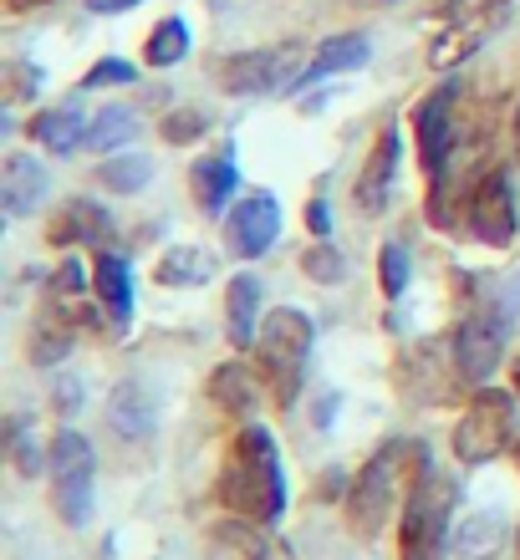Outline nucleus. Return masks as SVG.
Wrapping results in <instances>:
<instances>
[{
	"label": "nucleus",
	"instance_id": "obj_1",
	"mask_svg": "<svg viewBox=\"0 0 520 560\" xmlns=\"http://www.w3.org/2000/svg\"><path fill=\"white\" fill-rule=\"evenodd\" d=\"M220 504L255 525H276L286 515V469L281 448L261 423H245L235 433L230 464L220 474Z\"/></svg>",
	"mask_w": 520,
	"mask_h": 560
},
{
	"label": "nucleus",
	"instance_id": "obj_2",
	"mask_svg": "<svg viewBox=\"0 0 520 560\" xmlns=\"http://www.w3.org/2000/svg\"><path fill=\"white\" fill-rule=\"evenodd\" d=\"M316 326L307 311L297 306H276L261 322V341H255V357H261V377L270 383L276 402L291 408L301 398V377H307V357H312Z\"/></svg>",
	"mask_w": 520,
	"mask_h": 560
},
{
	"label": "nucleus",
	"instance_id": "obj_3",
	"mask_svg": "<svg viewBox=\"0 0 520 560\" xmlns=\"http://www.w3.org/2000/svg\"><path fill=\"white\" fill-rule=\"evenodd\" d=\"M460 500V485L439 474L434 464H418L408 504H403V530H398V560H439L449 546V510Z\"/></svg>",
	"mask_w": 520,
	"mask_h": 560
},
{
	"label": "nucleus",
	"instance_id": "obj_4",
	"mask_svg": "<svg viewBox=\"0 0 520 560\" xmlns=\"http://www.w3.org/2000/svg\"><path fill=\"white\" fill-rule=\"evenodd\" d=\"M46 474H51V510L61 525L82 530L92 520V479H97V454L77 428H61L46 454Z\"/></svg>",
	"mask_w": 520,
	"mask_h": 560
},
{
	"label": "nucleus",
	"instance_id": "obj_5",
	"mask_svg": "<svg viewBox=\"0 0 520 560\" xmlns=\"http://www.w3.org/2000/svg\"><path fill=\"white\" fill-rule=\"evenodd\" d=\"M398 458H403V443L393 439L353 474V485L343 494V510H347V530L357 540H372L388 525V515H393V504H398Z\"/></svg>",
	"mask_w": 520,
	"mask_h": 560
},
{
	"label": "nucleus",
	"instance_id": "obj_6",
	"mask_svg": "<svg viewBox=\"0 0 520 560\" xmlns=\"http://www.w3.org/2000/svg\"><path fill=\"white\" fill-rule=\"evenodd\" d=\"M506 347H510V311L495 306V301L475 306L460 326H454V341H449L460 383L485 387L495 377V368L506 362Z\"/></svg>",
	"mask_w": 520,
	"mask_h": 560
},
{
	"label": "nucleus",
	"instance_id": "obj_7",
	"mask_svg": "<svg viewBox=\"0 0 520 560\" xmlns=\"http://www.w3.org/2000/svg\"><path fill=\"white\" fill-rule=\"evenodd\" d=\"M510 433H516V398L500 387H475V402L464 408L460 428H454V458L464 469H479L506 454Z\"/></svg>",
	"mask_w": 520,
	"mask_h": 560
},
{
	"label": "nucleus",
	"instance_id": "obj_8",
	"mask_svg": "<svg viewBox=\"0 0 520 560\" xmlns=\"http://www.w3.org/2000/svg\"><path fill=\"white\" fill-rule=\"evenodd\" d=\"M301 42L281 46H255V51H235L220 61V88L230 97H266V92H286L301 82Z\"/></svg>",
	"mask_w": 520,
	"mask_h": 560
},
{
	"label": "nucleus",
	"instance_id": "obj_9",
	"mask_svg": "<svg viewBox=\"0 0 520 560\" xmlns=\"http://www.w3.org/2000/svg\"><path fill=\"white\" fill-rule=\"evenodd\" d=\"M464 224L490 250H510L516 245L520 220H516V189H510L506 168H490V174L475 178V189L464 199Z\"/></svg>",
	"mask_w": 520,
	"mask_h": 560
},
{
	"label": "nucleus",
	"instance_id": "obj_10",
	"mask_svg": "<svg viewBox=\"0 0 520 560\" xmlns=\"http://www.w3.org/2000/svg\"><path fill=\"white\" fill-rule=\"evenodd\" d=\"M454 113H460V82L449 77L418 103L414 113V133H418V163L429 178H444L454 148H460V128H454Z\"/></svg>",
	"mask_w": 520,
	"mask_h": 560
},
{
	"label": "nucleus",
	"instance_id": "obj_11",
	"mask_svg": "<svg viewBox=\"0 0 520 560\" xmlns=\"http://www.w3.org/2000/svg\"><path fill=\"white\" fill-rule=\"evenodd\" d=\"M276 230H281V205H276L266 189H251L224 214V245H230L240 260H261V255L276 245Z\"/></svg>",
	"mask_w": 520,
	"mask_h": 560
},
{
	"label": "nucleus",
	"instance_id": "obj_12",
	"mask_svg": "<svg viewBox=\"0 0 520 560\" xmlns=\"http://www.w3.org/2000/svg\"><path fill=\"white\" fill-rule=\"evenodd\" d=\"M398 153H403V138H398V122H388L378 143H372L368 163H362V174H357V209L362 214H383L388 209V194H393V174H398Z\"/></svg>",
	"mask_w": 520,
	"mask_h": 560
},
{
	"label": "nucleus",
	"instance_id": "obj_13",
	"mask_svg": "<svg viewBox=\"0 0 520 560\" xmlns=\"http://www.w3.org/2000/svg\"><path fill=\"white\" fill-rule=\"evenodd\" d=\"M46 189H51V178H46L42 159H31V153H5V163H0V209H5V220L36 214Z\"/></svg>",
	"mask_w": 520,
	"mask_h": 560
},
{
	"label": "nucleus",
	"instance_id": "obj_14",
	"mask_svg": "<svg viewBox=\"0 0 520 560\" xmlns=\"http://www.w3.org/2000/svg\"><path fill=\"white\" fill-rule=\"evenodd\" d=\"M107 428L118 433L123 443H149L153 428H159V398L138 377H123L107 398Z\"/></svg>",
	"mask_w": 520,
	"mask_h": 560
},
{
	"label": "nucleus",
	"instance_id": "obj_15",
	"mask_svg": "<svg viewBox=\"0 0 520 560\" xmlns=\"http://www.w3.org/2000/svg\"><path fill=\"white\" fill-rule=\"evenodd\" d=\"M209 402L224 418H255V408H261V372L245 368V362H220L209 372Z\"/></svg>",
	"mask_w": 520,
	"mask_h": 560
},
{
	"label": "nucleus",
	"instance_id": "obj_16",
	"mask_svg": "<svg viewBox=\"0 0 520 560\" xmlns=\"http://www.w3.org/2000/svg\"><path fill=\"white\" fill-rule=\"evenodd\" d=\"M205 550H209V560H270L276 556L270 535L245 515H230V520H220V525H209Z\"/></svg>",
	"mask_w": 520,
	"mask_h": 560
},
{
	"label": "nucleus",
	"instance_id": "obj_17",
	"mask_svg": "<svg viewBox=\"0 0 520 560\" xmlns=\"http://www.w3.org/2000/svg\"><path fill=\"white\" fill-rule=\"evenodd\" d=\"M113 235V220H107V209L97 205V199H67V205L57 209V220H51V230H46V240L51 245H103V240Z\"/></svg>",
	"mask_w": 520,
	"mask_h": 560
},
{
	"label": "nucleus",
	"instance_id": "obj_18",
	"mask_svg": "<svg viewBox=\"0 0 520 560\" xmlns=\"http://www.w3.org/2000/svg\"><path fill=\"white\" fill-rule=\"evenodd\" d=\"M92 295L103 301V311L118 326L134 322V266L123 255H97L92 260Z\"/></svg>",
	"mask_w": 520,
	"mask_h": 560
},
{
	"label": "nucleus",
	"instance_id": "obj_19",
	"mask_svg": "<svg viewBox=\"0 0 520 560\" xmlns=\"http://www.w3.org/2000/svg\"><path fill=\"white\" fill-rule=\"evenodd\" d=\"M235 159H230V148L224 153H209V159H199L189 168V194L194 205L205 209V214H224V205L235 199Z\"/></svg>",
	"mask_w": 520,
	"mask_h": 560
},
{
	"label": "nucleus",
	"instance_id": "obj_20",
	"mask_svg": "<svg viewBox=\"0 0 520 560\" xmlns=\"http://www.w3.org/2000/svg\"><path fill=\"white\" fill-rule=\"evenodd\" d=\"M372 46L362 31H343V36H327V42L312 51V61H307V72H301V82H322V77H343V72H357V67H368ZM297 82V88H301Z\"/></svg>",
	"mask_w": 520,
	"mask_h": 560
},
{
	"label": "nucleus",
	"instance_id": "obj_21",
	"mask_svg": "<svg viewBox=\"0 0 520 560\" xmlns=\"http://www.w3.org/2000/svg\"><path fill=\"white\" fill-rule=\"evenodd\" d=\"M215 276V255L199 250V245H174V250L159 255L153 266V280L169 285V291H194V285H209Z\"/></svg>",
	"mask_w": 520,
	"mask_h": 560
},
{
	"label": "nucleus",
	"instance_id": "obj_22",
	"mask_svg": "<svg viewBox=\"0 0 520 560\" xmlns=\"http://www.w3.org/2000/svg\"><path fill=\"white\" fill-rule=\"evenodd\" d=\"M31 138L46 148V153H57V159H67L82 138H88V122H82V107L67 103V107H46V113H36L31 118Z\"/></svg>",
	"mask_w": 520,
	"mask_h": 560
},
{
	"label": "nucleus",
	"instance_id": "obj_23",
	"mask_svg": "<svg viewBox=\"0 0 520 560\" xmlns=\"http://www.w3.org/2000/svg\"><path fill=\"white\" fill-rule=\"evenodd\" d=\"M255 311H261V280L235 276L224 285V326H230V341H235V347H255V341H261Z\"/></svg>",
	"mask_w": 520,
	"mask_h": 560
},
{
	"label": "nucleus",
	"instance_id": "obj_24",
	"mask_svg": "<svg viewBox=\"0 0 520 560\" xmlns=\"http://www.w3.org/2000/svg\"><path fill=\"white\" fill-rule=\"evenodd\" d=\"M506 540H510V525L500 515H470L460 530H454L449 546H454L460 560H495L506 550Z\"/></svg>",
	"mask_w": 520,
	"mask_h": 560
},
{
	"label": "nucleus",
	"instance_id": "obj_25",
	"mask_svg": "<svg viewBox=\"0 0 520 560\" xmlns=\"http://www.w3.org/2000/svg\"><path fill=\"white\" fill-rule=\"evenodd\" d=\"M97 184H103L107 194H143L153 178V159L149 153H118V159L97 163Z\"/></svg>",
	"mask_w": 520,
	"mask_h": 560
},
{
	"label": "nucleus",
	"instance_id": "obj_26",
	"mask_svg": "<svg viewBox=\"0 0 520 560\" xmlns=\"http://www.w3.org/2000/svg\"><path fill=\"white\" fill-rule=\"evenodd\" d=\"M490 31L485 26H444L439 36L429 42V67L434 72H449V67H460L464 57H475L479 46H485Z\"/></svg>",
	"mask_w": 520,
	"mask_h": 560
},
{
	"label": "nucleus",
	"instance_id": "obj_27",
	"mask_svg": "<svg viewBox=\"0 0 520 560\" xmlns=\"http://www.w3.org/2000/svg\"><path fill=\"white\" fill-rule=\"evenodd\" d=\"M184 57H189V26H184L178 15H164V21L149 31V42H143V61L164 72V67H178Z\"/></svg>",
	"mask_w": 520,
	"mask_h": 560
},
{
	"label": "nucleus",
	"instance_id": "obj_28",
	"mask_svg": "<svg viewBox=\"0 0 520 560\" xmlns=\"http://www.w3.org/2000/svg\"><path fill=\"white\" fill-rule=\"evenodd\" d=\"M134 133H138V113H134V107H107V113H97V118L88 122V138H82V148L113 153V148H123Z\"/></svg>",
	"mask_w": 520,
	"mask_h": 560
},
{
	"label": "nucleus",
	"instance_id": "obj_29",
	"mask_svg": "<svg viewBox=\"0 0 520 560\" xmlns=\"http://www.w3.org/2000/svg\"><path fill=\"white\" fill-rule=\"evenodd\" d=\"M72 341H77L72 326L51 316L46 326H36V331H31V347H26L31 368H57V362H67V357H72Z\"/></svg>",
	"mask_w": 520,
	"mask_h": 560
},
{
	"label": "nucleus",
	"instance_id": "obj_30",
	"mask_svg": "<svg viewBox=\"0 0 520 560\" xmlns=\"http://www.w3.org/2000/svg\"><path fill=\"white\" fill-rule=\"evenodd\" d=\"M159 133H164V143H199V138L209 133V113L205 107H194V103H178L164 113V122H159Z\"/></svg>",
	"mask_w": 520,
	"mask_h": 560
},
{
	"label": "nucleus",
	"instance_id": "obj_31",
	"mask_svg": "<svg viewBox=\"0 0 520 560\" xmlns=\"http://www.w3.org/2000/svg\"><path fill=\"white\" fill-rule=\"evenodd\" d=\"M88 285H92V276L82 270V260H61V266L51 270V280H46V295H51L61 306V316H67L72 306H82V291H88Z\"/></svg>",
	"mask_w": 520,
	"mask_h": 560
},
{
	"label": "nucleus",
	"instance_id": "obj_32",
	"mask_svg": "<svg viewBox=\"0 0 520 560\" xmlns=\"http://www.w3.org/2000/svg\"><path fill=\"white\" fill-rule=\"evenodd\" d=\"M510 0H444V26H485L495 31Z\"/></svg>",
	"mask_w": 520,
	"mask_h": 560
},
{
	"label": "nucleus",
	"instance_id": "obj_33",
	"mask_svg": "<svg viewBox=\"0 0 520 560\" xmlns=\"http://www.w3.org/2000/svg\"><path fill=\"white\" fill-rule=\"evenodd\" d=\"M301 270H307L316 285H343L347 280V260H343V250H337L332 240H316L312 250L301 255Z\"/></svg>",
	"mask_w": 520,
	"mask_h": 560
},
{
	"label": "nucleus",
	"instance_id": "obj_34",
	"mask_svg": "<svg viewBox=\"0 0 520 560\" xmlns=\"http://www.w3.org/2000/svg\"><path fill=\"white\" fill-rule=\"evenodd\" d=\"M408 276H414V266H408V250H403L398 240H388L383 250H378V285H383L388 301H398V295L408 291Z\"/></svg>",
	"mask_w": 520,
	"mask_h": 560
},
{
	"label": "nucleus",
	"instance_id": "obj_35",
	"mask_svg": "<svg viewBox=\"0 0 520 560\" xmlns=\"http://www.w3.org/2000/svg\"><path fill=\"white\" fill-rule=\"evenodd\" d=\"M138 77L134 61H123V57H103L97 67H92L88 77H82V92H103V88H128Z\"/></svg>",
	"mask_w": 520,
	"mask_h": 560
},
{
	"label": "nucleus",
	"instance_id": "obj_36",
	"mask_svg": "<svg viewBox=\"0 0 520 560\" xmlns=\"http://www.w3.org/2000/svg\"><path fill=\"white\" fill-rule=\"evenodd\" d=\"M11 458H15V469L26 474V479L42 474V454H36V443L26 439V418H11Z\"/></svg>",
	"mask_w": 520,
	"mask_h": 560
},
{
	"label": "nucleus",
	"instance_id": "obj_37",
	"mask_svg": "<svg viewBox=\"0 0 520 560\" xmlns=\"http://www.w3.org/2000/svg\"><path fill=\"white\" fill-rule=\"evenodd\" d=\"M307 230H312L316 240L332 235V209H327V199H322V194H316L312 205H307Z\"/></svg>",
	"mask_w": 520,
	"mask_h": 560
},
{
	"label": "nucleus",
	"instance_id": "obj_38",
	"mask_svg": "<svg viewBox=\"0 0 520 560\" xmlns=\"http://www.w3.org/2000/svg\"><path fill=\"white\" fill-rule=\"evenodd\" d=\"M31 88H36V72H31V67H21V61H11V97L21 103Z\"/></svg>",
	"mask_w": 520,
	"mask_h": 560
},
{
	"label": "nucleus",
	"instance_id": "obj_39",
	"mask_svg": "<svg viewBox=\"0 0 520 560\" xmlns=\"http://www.w3.org/2000/svg\"><path fill=\"white\" fill-rule=\"evenodd\" d=\"M134 5H143V0H88L92 15H118V11H134Z\"/></svg>",
	"mask_w": 520,
	"mask_h": 560
},
{
	"label": "nucleus",
	"instance_id": "obj_40",
	"mask_svg": "<svg viewBox=\"0 0 520 560\" xmlns=\"http://www.w3.org/2000/svg\"><path fill=\"white\" fill-rule=\"evenodd\" d=\"M77 402H82V383H57V408L61 413H72Z\"/></svg>",
	"mask_w": 520,
	"mask_h": 560
},
{
	"label": "nucleus",
	"instance_id": "obj_41",
	"mask_svg": "<svg viewBox=\"0 0 520 560\" xmlns=\"http://www.w3.org/2000/svg\"><path fill=\"white\" fill-rule=\"evenodd\" d=\"M316 494H322V500H327V494H343V474H327V479L316 485Z\"/></svg>",
	"mask_w": 520,
	"mask_h": 560
},
{
	"label": "nucleus",
	"instance_id": "obj_42",
	"mask_svg": "<svg viewBox=\"0 0 520 560\" xmlns=\"http://www.w3.org/2000/svg\"><path fill=\"white\" fill-rule=\"evenodd\" d=\"M11 11H36V5H46V0H5Z\"/></svg>",
	"mask_w": 520,
	"mask_h": 560
},
{
	"label": "nucleus",
	"instance_id": "obj_43",
	"mask_svg": "<svg viewBox=\"0 0 520 560\" xmlns=\"http://www.w3.org/2000/svg\"><path fill=\"white\" fill-rule=\"evenodd\" d=\"M516 163H520V107H516Z\"/></svg>",
	"mask_w": 520,
	"mask_h": 560
},
{
	"label": "nucleus",
	"instance_id": "obj_44",
	"mask_svg": "<svg viewBox=\"0 0 520 560\" xmlns=\"http://www.w3.org/2000/svg\"><path fill=\"white\" fill-rule=\"evenodd\" d=\"M510 387H516V398H520V362H516V372H510Z\"/></svg>",
	"mask_w": 520,
	"mask_h": 560
},
{
	"label": "nucleus",
	"instance_id": "obj_45",
	"mask_svg": "<svg viewBox=\"0 0 520 560\" xmlns=\"http://www.w3.org/2000/svg\"><path fill=\"white\" fill-rule=\"evenodd\" d=\"M372 5H393V0H372Z\"/></svg>",
	"mask_w": 520,
	"mask_h": 560
}]
</instances>
